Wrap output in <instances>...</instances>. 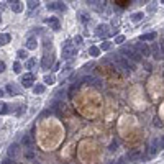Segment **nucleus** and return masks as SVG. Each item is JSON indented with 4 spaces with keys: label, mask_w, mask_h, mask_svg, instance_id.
I'll return each instance as SVG.
<instances>
[{
    "label": "nucleus",
    "mask_w": 164,
    "mask_h": 164,
    "mask_svg": "<svg viewBox=\"0 0 164 164\" xmlns=\"http://www.w3.org/2000/svg\"><path fill=\"white\" fill-rule=\"evenodd\" d=\"M77 54V49H76V46H74V43L72 41H64V44H62V58L64 59H69V58H72V56H76Z\"/></svg>",
    "instance_id": "1"
},
{
    "label": "nucleus",
    "mask_w": 164,
    "mask_h": 164,
    "mask_svg": "<svg viewBox=\"0 0 164 164\" xmlns=\"http://www.w3.org/2000/svg\"><path fill=\"white\" fill-rule=\"evenodd\" d=\"M120 53H121V54H125L128 59H131V61H136V62H138L139 59H141V58L138 56V53H135V51L131 49V48H127V46H125V48H121V49H120Z\"/></svg>",
    "instance_id": "2"
},
{
    "label": "nucleus",
    "mask_w": 164,
    "mask_h": 164,
    "mask_svg": "<svg viewBox=\"0 0 164 164\" xmlns=\"http://www.w3.org/2000/svg\"><path fill=\"white\" fill-rule=\"evenodd\" d=\"M95 34L99 38H107L110 34V31H109V25H105V23H102V25H97L95 28Z\"/></svg>",
    "instance_id": "3"
},
{
    "label": "nucleus",
    "mask_w": 164,
    "mask_h": 164,
    "mask_svg": "<svg viewBox=\"0 0 164 164\" xmlns=\"http://www.w3.org/2000/svg\"><path fill=\"white\" fill-rule=\"evenodd\" d=\"M22 85L23 87H31L33 85V82H34V76L31 74V72H28V74H23L22 76Z\"/></svg>",
    "instance_id": "4"
},
{
    "label": "nucleus",
    "mask_w": 164,
    "mask_h": 164,
    "mask_svg": "<svg viewBox=\"0 0 164 164\" xmlns=\"http://www.w3.org/2000/svg\"><path fill=\"white\" fill-rule=\"evenodd\" d=\"M117 64L120 66L121 69H125L127 72H131V71L135 69L133 66H131L130 62H128V59H123V58H117Z\"/></svg>",
    "instance_id": "5"
},
{
    "label": "nucleus",
    "mask_w": 164,
    "mask_h": 164,
    "mask_svg": "<svg viewBox=\"0 0 164 164\" xmlns=\"http://www.w3.org/2000/svg\"><path fill=\"white\" fill-rule=\"evenodd\" d=\"M46 8L48 10H58V12H64L66 10V5L62 2H49L46 3Z\"/></svg>",
    "instance_id": "6"
},
{
    "label": "nucleus",
    "mask_w": 164,
    "mask_h": 164,
    "mask_svg": "<svg viewBox=\"0 0 164 164\" xmlns=\"http://www.w3.org/2000/svg\"><path fill=\"white\" fill-rule=\"evenodd\" d=\"M135 49L138 51V56L143 54V56H149L151 54V51H149V48L146 46L145 43H136V46H135Z\"/></svg>",
    "instance_id": "7"
},
{
    "label": "nucleus",
    "mask_w": 164,
    "mask_h": 164,
    "mask_svg": "<svg viewBox=\"0 0 164 164\" xmlns=\"http://www.w3.org/2000/svg\"><path fill=\"white\" fill-rule=\"evenodd\" d=\"M46 23L49 25L51 30H54V31H58L59 28H61V25H59V20L56 18V16H51V18H48V20H46Z\"/></svg>",
    "instance_id": "8"
},
{
    "label": "nucleus",
    "mask_w": 164,
    "mask_h": 164,
    "mask_svg": "<svg viewBox=\"0 0 164 164\" xmlns=\"http://www.w3.org/2000/svg\"><path fill=\"white\" fill-rule=\"evenodd\" d=\"M156 40V31H151V33H145L139 38V43H145V41H154Z\"/></svg>",
    "instance_id": "9"
},
{
    "label": "nucleus",
    "mask_w": 164,
    "mask_h": 164,
    "mask_svg": "<svg viewBox=\"0 0 164 164\" xmlns=\"http://www.w3.org/2000/svg\"><path fill=\"white\" fill-rule=\"evenodd\" d=\"M10 8H12V12L20 13V12L23 10V3H22V2H18V0H13V2L10 3Z\"/></svg>",
    "instance_id": "10"
},
{
    "label": "nucleus",
    "mask_w": 164,
    "mask_h": 164,
    "mask_svg": "<svg viewBox=\"0 0 164 164\" xmlns=\"http://www.w3.org/2000/svg\"><path fill=\"white\" fill-rule=\"evenodd\" d=\"M33 143H34V139L31 135H23V138H22V145L25 146V148H30V146H33Z\"/></svg>",
    "instance_id": "11"
},
{
    "label": "nucleus",
    "mask_w": 164,
    "mask_h": 164,
    "mask_svg": "<svg viewBox=\"0 0 164 164\" xmlns=\"http://www.w3.org/2000/svg\"><path fill=\"white\" fill-rule=\"evenodd\" d=\"M51 64H53V58H51L49 54H44V56H43V61H41V66H43V69H49Z\"/></svg>",
    "instance_id": "12"
},
{
    "label": "nucleus",
    "mask_w": 164,
    "mask_h": 164,
    "mask_svg": "<svg viewBox=\"0 0 164 164\" xmlns=\"http://www.w3.org/2000/svg\"><path fill=\"white\" fill-rule=\"evenodd\" d=\"M5 90L10 94V95H18V94H20V89L15 85V84H7Z\"/></svg>",
    "instance_id": "13"
},
{
    "label": "nucleus",
    "mask_w": 164,
    "mask_h": 164,
    "mask_svg": "<svg viewBox=\"0 0 164 164\" xmlns=\"http://www.w3.org/2000/svg\"><path fill=\"white\" fill-rule=\"evenodd\" d=\"M36 46H38V41H36V38L34 36H30L26 40V49H36Z\"/></svg>",
    "instance_id": "14"
},
{
    "label": "nucleus",
    "mask_w": 164,
    "mask_h": 164,
    "mask_svg": "<svg viewBox=\"0 0 164 164\" xmlns=\"http://www.w3.org/2000/svg\"><path fill=\"white\" fill-rule=\"evenodd\" d=\"M130 18H131V22H133V23H139L143 18H145V13H143V12H135V13H131Z\"/></svg>",
    "instance_id": "15"
},
{
    "label": "nucleus",
    "mask_w": 164,
    "mask_h": 164,
    "mask_svg": "<svg viewBox=\"0 0 164 164\" xmlns=\"http://www.w3.org/2000/svg\"><path fill=\"white\" fill-rule=\"evenodd\" d=\"M10 41H12V36H10L8 33H0V46H3V44H8Z\"/></svg>",
    "instance_id": "16"
},
{
    "label": "nucleus",
    "mask_w": 164,
    "mask_h": 164,
    "mask_svg": "<svg viewBox=\"0 0 164 164\" xmlns=\"http://www.w3.org/2000/svg\"><path fill=\"white\" fill-rule=\"evenodd\" d=\"M141 158H143V153H141V151H135V153H131V154L128 156V159H130L131 163H136V161H139Z\"/></svg>",
    "instance_id": "17"
},
{
    "label": "nucleus",
    "mask_w": 164,
    "mask_h": 164,
    "mask_svg": "<svg viewBox=\"0 0 164 164\" xmlns=\"http://www.w3.org/2000/svg\"><path fill=\"white\" fill-rule=\"evenodd\" d=\"M16 151H18V146H16V145H10L8 149H7V154H8L10 158H15V156H16Z\"/></svg>",
    "instance_id": "18"
},
{
    "label": "nucleus",
    "mask_w": 164,
    "mask_h": 164,
    "mask_svg": "<svg viewBox=\"0 0 164 164\" xmlns=\"http://www.w3.org/2000/svg\"><path fill=\"white\" fill-rule=\"evenodd\" d=\"M44 84H46V85H53L54 84V76L53 74H48V76H44Z\"/></svg>",
    "instance_id": "19"
},
{
    "label": "nucleus",
    "mask_w": 164,
    "mask_h": 164,
    "mask_svg": "<svg viewBox=\"0 0 164 164\" xmlns=\"http://www.w3.org/2000/svg\"><path fill=\"white\" fill-rule=\"evenodd\" d=\"M89 54L95 58V56H99V54H100V49H99L97 46H90V48H89Z\"/></svg>",
    "instance_id": "20"
},
{
    "label": "nucleus",
    "mask_w": 164,
    "mask_h": 164,
    "mask_svg": "<svg viewBox=\"0 0 164 164\" xmlns=\"http://www.w3.org/2000/svg\"><path fill=\"white\" fill-rule=\"evenodd\" d=\"M33 92L34 94H43L44 92V85L43 84H36V85L33 87Z\"/></svg>",
    "instance_id": "21"
},
{
    "label": "nucleus",
    "mask_w": 164,
    "mask_h": 164,
    "mask_svg": "<svg viewBox=\"0 0 164 164\" xmlns=\"http://www.w3.org/2000/svg\"><path fill=\"white\" fill-rule=\"evenodd\" d=\"M34 66H36V59H34V58H30V59L26 61V69H33Z\"/></svg>",
    "instance_id": "22"
},
{
    "label": "nucleus",
    "mask_w": 164,
    "mask_h": 164,
    "mask_svg": "<svg viewBox=\"0 0 164 164\" xmlns=\"http://www.w3.org/2000/svg\"><path fill=\"white\" fill-rule=\"evenodd\" d=\"M158 145H159L158 139H154V141L151 143V149H149V151H151V154H156V153H158V148H156Z\"/></svg>",
    "instance_id": "23"
},
{
    "label": "nucleus",
    "mask_w": 164,
    "mask_h": 164,
    "mask_svg": "<svg viewBox=\"0 0 164 164\" xmlns=\"http://www.w3.org/2000/svg\"><path fill=\"white\" fill-rule=\"evenodd\" d=\"M13 72H16V74H20V72H22V64H20L18 61L13 62Z\"/></svg>",
    "instance_id": "24"
},
{
    "label": "nucleus",
    "mask_w": 164,
    "mask_h": 164,
    "mask_svg": "<svg viewBox=\"0 0 164 164\" xmlns=\"http://www.w3.org/2000/svg\"><path fill=\"white\" fill-rule=\"evenodd\" d=\"M26 5H28V8H30V10H33V8H36V7L40 5V2H34V0H30V2H26Z\"/></svg>",
    "instance_id": "25"
},
{
    "label": "nucleus",
    "mask_w": 164,
    "mask_h": 164,
    "mask_svg": "<svg viewBox=\"0 0 164 164\" xmlns=\"http://www.w3.org/2000/svg\"><path fill=\"white\" fill-rule=\"evenodd\" d=\"M110 46H112V44L109 43V41H103V43L100 44V48H99V49H103V51H109V49H110Z\"/></svg>",
    "instance_id": "26"
},
{
    "label": "nucleus",
    "mask_w": 164,
    "mask_h": 164,
    "mask_svg": "<svg viewBox=\"0 0 164 164\" xmlns=\"http://www.w3.org/2000/svg\"><path fill=\"white\" fill-rule=\"evenodd\" d=\"M16 56H18L20 59H26V58H28V53H26L25 49H20L18 53H16Z\"/></svg>",
    "instance_id": "27"
},
{
    "label": "nucleus",
    "mask_w": 164,
    "mask_h": 164,
    "mask_svg": "<svg viewBox=\"0 0 164 164\" xmlns=\"http://www.w3.org/2000/svg\"><path fill=\"white\" fill-rule=\"evenodd\" d=\"M149 51H153V53H154V56H158V58H159V46H158L156 43L151 46V49H149Z\"/></svg>",
    "instance_id": "28"
},
{
    "label": "nucleus",
    "mask_w": 164,
    "mask_h": 164,
    "mask_svg": "<svg viewBox=\"0 0 164 164\" xmlns=\"http://www.w3.org/2000/svg\"><path fill=\"white\" fill-rule=\"evenodd\" d=\"M72 43H74V46H81V44H82V36H79V34H77Z\"/></svg>",
    "instance_id": "29"
},
{
    "label": "nucleus",
    "mask_w": 164,
    "mask_h": 164,
    "mask_svg": "<svg viewBox=\"0 0 164 164\" xmlns=\"http://www.w3.org/2000/svg\"><path fill=\"white\" fill-rule=\"evenodd\" d=\"M81 22L84 23V25H87V23H89V16H87L85 13H81Z\"/></svg>",
    "instance_id": "30"
},
{
    "label": "nucleus",
    "mask_w": 164,
    "mask_h": 164,
    "mask_svg": "<svg viewBox=\"0 0 164 164\" xmlns=\"http://www.w3.org/2000/svg\"><path fill=\"white\" fill-rule=\"evenodd\" d=\"M123 41H125V36H123V34H120V36L115 38V43H117V44H121Z\"/></svg>",
    "instance_id": "31"
},
{
    "label": "nucleus",
    "mask_w": 164,
    "mask_h": 164,
    "mask_svg": "<svg viewBox=\"0 0 164 164\" xmlns=\"http://www.w3.org/2000/svg\"><path fill=\"white\" fill-rule=\"evenodd\" d=\"M117 148H118V143H117V141H115V139H113V141H112V145H110V148H109V149H110V151H115V149H117Z\"/></svg>",
    "instance_id": "32"
},
{
    "label": "nucleus",
    "mask_w": 164,
    "mask_h": 164,
    "mask_svg": "<svg viewBox=\"0 0 164 164\" xmlns=\"http://www.w3.org/2000/svg\"><path fill=\"white\" fill-rule=\"evenodd\" d=\"M59 67H61V62H54V64H53V71H54V72L59 71Z\"/></svg>",
    "instance_id": "33"
},
{
    "label": "nucleus",
    "mask_w": 164,
    "mask_h": 164,
    "mask_svg": "<svg viewBox=\"0 0 164 164\" xmlns=\"http://www.w3.org/2000/svg\"><path fill=\"white\" fill-rule=\"evenodd\" d=\"M5 67H7V66H5V62H3V61H0V72H3V71H5Z\"/></svg>",
    "instance_id": "34"
},
{
    "label": "nucleus",
    "mask_w": 164,
    "mask_h": 164,
    "mask_svg": "<svg viewBox=\"0 0 164 164\" xmlns=\"http://www.w3.org/2000/svg\"><path fill=\"white\" fill-rule=\"evenodd\" d=\"M154 8H156V5H153V3H149V5H148V10H149V12H153Z\"/></svg>",
    "instance_id": "35"
},
{
    "label": "nucleus",
    "mask_w": 164,
    "mask_h": 164,
    "mask_svg": "<svg viewBox=\"0 0 164 164\" xmlns=\"http://www.w3.org/2000/svg\"><path fill=\"white\" fill-rule=\"evenodd\" d=\"M26 158H28V159H33V158H34V154H33V153H28Z\"/></svg>",
    "instance_id": "36"
},
{
    "label": "nucleus",
    "mask_w": 164,
    "mask_h": 164,
    "mask_svg": "<svg viewBox=\"0 0 164 164\" xmlns=\"http://www.w3.org/2000/svg\"><path fill=\"white\" fill-rule=\"evenodd\" d=\"M159 143H161V148H164V136L161 138V141H159Z\"/></svg>",
    "instance_id": "37"
},
{
    "label": "nucleus",
    "mask_w": 164,
    "mask_h": 164,
    "mask_svg": "<svg viewBox=\"0 0 164 164\" xmlns=\"http://www.w3.org/2000/svg\"><path fill=\"white\" fill-rule=\"evenodd\" d=\"M2 95H3V90H2V89H0V97H2Z\"/></svg>",
    "instance_id": "38"
},
{
    "label": "nucleus",
    "mask_w": 164,
    "mask_h": 164,
    "mask_svg": "<svg viewBox=\"0 0 164 164\" xmlns=\"http://www.w3.org/2000/svg\"><path fill=\"white\" fill-rule=\"evenodd\" d=\"M0 112H2V103H0Z\"/></svg>",
    "instance_id": "39"
},
{
    "label": "nucleus",
    "mask_w": 164,
    "mask_h": 164,
    "mask_svg": "<svg viewBox=\"0 0 164 164\" xmlns=\"http://www.w3.org/2000/svg\"><path fill=\"white\" fill-rule=\"evenodd\" d=\"M0 23H2V16H0Z\"/></svg>",
    "instance_id": "40"
}]
</instances>
